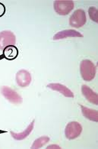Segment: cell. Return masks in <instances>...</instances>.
<instances>
[{"mask_svg":"<svg viewBox=\"0 0 98 149\" xmlns=\"http://www.w3.org/2000/svg\"><path fill=\"white\" fill-rule=\"evenodd\" d=\"M81 109H82V115H83L86 118H88V120L92 121V122L97 123L98 122L97 111L95 110V109H93L88 108V107L82 106V105H81Z\"/></svg>","mask_w":98,"mask_h":149,"instance_id":"obj_13","label":"cell"},{"mask_svg":"<svg viewBox=\"0 0 98 149\" xmlns=\"http://www.w3.org/2000/svg\"><path fill=\"white\" fill-rule=\"evenodd\" d=\"M0 92L4 98L8 102L14 105H19L22 103L23 99L15 90H12L8 86H2L0 88Z\"/></svg>","mask_w":98,"mask_h":149,"instance_id":"obj_4","label":"cell"},{"mask_svg":"<svg viewBox=\"0 0 98 149\" xmlns=\"http://www.w3.org/2000/svg\"><path fill=\"white\" fill-rule=\"evenodd\" d=\"M82 125L76 121H72L66 125L65 129V138L69 140H74L81 135L82 132Z\"/></svg>","mask_w":98,"mask_h":149,"instance_id":"obj_3","label":"cell"},{"mask_svg":"<svg viewBox=\"0 0 98 149\" xmlns=\"http://www.w3.org/2000/svg\"><path fill=\"white\" fill-rule=\"evenodd\" d=\"M82 93L84 98L92 104L98 106V95L94 90L85 84L82 86Z\"/></svg>","mask_w":98,"mask_h":149,"instance_id":"obj_10","label":"cell"},{"mask_svg":"<svg viewBox=\"0 0 98 149\" xmlns=\"http://www.w3.org/2000/svg\"><path fill=\"white\" fill-rule=\"evenodd\" d=\"M5 11H6V8L5 6V5L0 2V18L5 14Z\"/></svg>","mask_w":98,"mask_h":149,"instance_id":"obj_16","label":"cell"},{"mask_svg":"<svg viewBox=\"0 0 98 149\" xmlns=\"http://www.w3.org/2000/svg\"><path fill=\"white\" fill-rule=\"evenodd\" d=\"M88 15L92 21L98 23V9L94 6H90L88 8Z\"/></svg>","mask_w":98,"mask_h":149,"instance_id":"obj_15","label":"cell"},{"mask_svg":"<svg viewBox=\"0 0 98 149\" xmlns=\"http://www.w3.org/2000/svg\"><path fill=\"white\" fill-rule=\"evenodd\" d=\"M47 87H48L52 90L60 93L64 96L68 97V98H73L75 96L72 90L69 89L66 86L63 85V84H58V83H52V84H47Z\"/></svg>","mask_w":98,"mask_h":149,"instance_id":"obj_8","label":"cell"},{"mask_svg":"<svg viewBox=\"0 0 98 149\" xmlns=\"http://www.w3.org/2000/svg\"><path fill=\"white\" fill-rule=\"evenodd\" d=\"M16 37L12 31L5 30L0 31V50H3L8 46L14 45Z\"/></svg>","mask_w":98,"mask_h":149,"instance_id":"obj_7","label":"cell"},{"mask_svg":"<svg viewBox=\"0 0 98 149\" xmlns=\"http://www.w3.org/2000/svg\"><path fill=\"white\" fill-rule=\"evenodd\" d=\"M97 73L96 66L91 61L83 60L80 63V74L84 81H91L94 79Z\"/></svg>","mask_w":98,"mask_h":149,"instance_id":"obj_1","label":"cell"},{"mask_svg":"<svg viewBox=\"0 0 98 149\" xmlns=\"http://www.w3.org/2000/svg\"><path fill=\"white\" fill-rule=\"evenodd\" d=\"M87 22V16L84 10L77 9L73 13V14L69 18V25L72 28L79 29L84 26Z\"/></svg>","mask_w":98,"mask_h":149,"instance_id":"obj_5","label":"cell"},{"mask_svg":"<svg viewBox=\"0 0 98 149\" xmlns=\"http://www.w3.org/2000/svg\"><path fill=\"white\" fill-rule=\"evenodd\" d=\"M34 123H35V120H34L31 122L30 124L27 125L26 129H25L24 131H22L21 132H14L12 131H11L10 134L12 135L13 139L14 140H17V141H21V140H24V139H27V137L29 136V135L32 132V131L34 130Z\"/></svg>","mask_w":98,"mask_h":149,"instance_id":"obj_11","label":"cell"},{"mask_svg":"<svg viewBox=\"0 0 98 149\" xmlns=\"http://www.w3.org/2000/svg\"><path fill=\"white\" fill-rule=\"evenodd\" d=\"M47 149H52V148L60 149L61 148V147H60V146L58 145H54V144H53V145H49V146H47Z\"/></svg>","mask_w":98,"mask_h":149,"instance_id":"obj_17","label":"cell"},{"mask_svg":"<svg viewBox=\"0 0 98 149\" xmlns=\"http://www.w3.org/2000/svg\"><path fill=\"white\" fill-rule=\"evenodd\" d=\"M2 55L5 59L8 61H13V60L16 59L18 56H19V48L15 46V45H10L8 46L2 50Z\"/></svg>","mask_w":98,"mask_h":149,"instance_id":"obj_12","label":"cell"},{"mask_svg":"<svg viewBox=\"0 0 98 149\" xmlns=\"http://www.w3.org/2000/svg\"><path fill=\"white\" fill-rule=\"evenodd\" d=\"M49 140H50V139L48 136H46V135L40 137V138L35 139L34 141L31 148H42L45 145H47V143L49 141Z\"/></svg>","mask_w":98,"mask_h":149,"instance_id":"obj_14","label":"cell"},{"mask_svg":"<svg viewBox=\"0 0 98 149\" xmlns=\"http://www.w3.org/2000/svg\"><path fill=\"white\" fill-rule=\"evenodd\" d=\"M32 80L31 73L25 69H21L16 73L15 81L17 85L21 88H25L31 84Z\"/></svg>","mask_w":98,"mask_h":149,"instance_id":"obj_6","label":"cell"},{"mask_svg":"<svg viewBox=\"0 0 98 149\" xmlns=\"http://www.w3.org/2000/svg\"><path fill=\"white\" fill-rule=\"evenodd\" d=\"M75 7L72 0H56L53 2L54 10L59 15H67Z\"/></svg>","mask_w":98,"mask_h":149,"instance_id":"obj_2","label":"cell"},{"mask_svg":"<svg viewBox=\"0 0 98 149\" xmlns=\"http://www.w3.org/2000/svg\"><path fill=\"white\" fill-rule=\"evenodd\" d=\"M84 35L79 31L74 30V29H66L63 31H60L57 32L54 36L53 39L54 41H58L61 39L68 38H83Z\"/></svg>","mask_w":98,"mask_h":149,"instance_id":"obj_9","label":"cell"}]
</instances>
